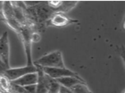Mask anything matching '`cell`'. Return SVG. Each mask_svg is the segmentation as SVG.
Instances as JSON below:
<instances>
[{
	"label": "cell",
	"instance_id": "1",
	"mask_svg": "<svg viewBox=\"0 0 125 93\" xmlns=\"http://www.w3.org/2000/svg\"><path fill=\"white\" fill-rule=\"evenodd\" d=\"M33 64L41 66V67L65 68L63 58H62V53L59 50L53 51L48 54L44 55L35 61H33Z\"/></svg>",
	"mask_w": 125,
	"mask_h": 93
},
{
	"label": "cell",
	"instance_id": "2",
	"mask_svg": "<svg viewBox=\"0 0 125 93\" xmlns=\"http://www.w3.org/2000/svg\"><path fill=\"white\" fill-rule=\"evenodd\" d=\"M33 30L32 29L29 27H22L20 34L17 35L18 38L22 42L23 46L25 48L26 56V61L27 64L26 65H32L33 61H32V56H31V44H32V40H31V34Z\"/></svg>",
	"mask_w": 125,
	"mask_h": 93
},
{
	"label": "cell",
	"instance_id": "3",
	"mask_svg": "<svg viewBox=\"0 0 125 93\" xmlns=\"http://www.w3.org/2000/svg\"><path fill=\"white\" fill-rule=\"evenodd\" d=\"M31 73H37V67L34 64L32 65H26L24 67L10 68L5 70L4 74L10 79L11 82H12L24 75L31 74Z\"/></svg>",
	"mask_w": 125,
	"mask_h": 93
},
{
	"label": "cell",
	"instance_id": "4",
	"mask_svg": "<svg viewBox=\"0 0 125 93\" xmlns=\"http://www.w3.org/2000/svg\"><path fill=\"white\" fill-rule=\"evenodd\" d=\"M44 74L48 75L53 79H58L60 78L64 77H76L81 78L77 73L73 70H69L68 68H48V67H41Z\"/></svg>",
	"mask_w": 125,
	"mask_h": 93
},
{
	"label": "cell",
	"instance_id": "5",
	"mask_svg": "<svg viewBox=\"0 0 125 93\" xmlns=\"http://www.w3.org/2000/svg\"><path fill=\"white\" fill-rule=\"evenodd\" d=\"M77 20H73L66 16L62 13H53L51 17L46 22V26H54V27H64L73 24L78 23Z\"/></svg>",
	"mask_w": 125,
	"mask_h": 93
},
{
	"label": "cell",
	"instance_id": "6",
	"mask_svg": "<svg viewBox=\"0 0 125 93\" xmlns=\"http://www.w3.org/2000/svg\"><path fill=\"white\" fill-rule=\"evenodd\" d=\"M35 65L37 67L38 74V82L36 84V92L35 93H47L53 79L44 74L41 66L37 65Z\"/></svg>",
	"mask_w": 125,
	"mask_h": 93
},
{
	"label": "cell",
	"instance_id": "7",
	"mask_svg": "<svg viewBox=\"0 0 125 93\" xmlns=\"http://www.w3.org/2000/svg\"><path fill=\"white\" fill-rule=\"evenodd\" d=\"M0 59L6 65L8 69H10V45L9 39H8V34L7 31L3 33L0 37Z\"/></svg>",
	"mask_w": 125,
	"mask_h": 93
},
{
	"label": "cell",
	"instance_id": "8",
	"mask_svg": "<svg viewBox=\"0 0 125 93\" xmlns=\"http://www.w3.org/2000/svg\"><path fill=\"white\" fill-rule=\"evenodd\" d=\"M38 82V74L37 73H31L27 74L24 76H22L19 78L12 81V83L15 85L20 86V87H26V86L33 85V84H37Z\"/></svg>",
	"mask_w": 125,
	"mask_h": 93
},
{
	"label": "cell",
	"instance_id": "9",
	"mask_svg": "<svg viewBox=\"0 0 125 93\" xmlns=\"http://www.w3.org/2000/svg\"><path fill=\"white\" fill-rule=\"evenodd\" d=\"M55 81L57 82L59 85L65 87L67 88L71 89L73 87L77 85L80 83H86V81H84L83 78H76V77H64V78H60L55 79Z\"/></svg>",
	"mask_w": 125,
	"mask_h": 93
},
{
	"label": "cell",
	"instance_id": "10",
	"mask_svg": "<svg viewBox=\"0 0 125 93\" xmlns=\"http://www.w3.org/2000/svg\"><path fill=\"white\" fill-rule=\"evenodd\" d=\"M77 3V1H62L60 6L56 10L53 11V13H67L74 8Z\"/></svg>",
	"mask_w": 125,
	"mask_h": 93
},
{
	"label": "cell",
	"instance_id": "11",
	"mask_svg": "<svg viewBox=\"0 0 125 93\" xmlns=\"http://www.w3.org/2000/svg\"><path fill=\"white\" fill-rule=\"evenodd\" d=\"M0 91L3 93L12 92V83L5 74H0Z\"/></svg>",
	"mask_w": 125,
	"mask_h": 93
},
{
	"label": "cell",
	"instance_id": "12",
	"mask_svg": "<svg viewBox=\"0 0 125 93\" xmlns=\"http://www.w3.org/2000/svg\"><path fill=\"white\" fill-rule=\"evenodd\" d=\"M74 93H92L86 83H80L71 88Z\"/></svg>",
	"mask_w": 125,
	"mask_h": 93
},
{
	"label": "cell",
	"instance_id": "13",
	"mask_svg": "<svg viewBox=\"0 0 125 93\" xmlns=\"http://www.w3.org/2000/svg\"><path fill=\"white\" fill-rule=\"evenodd\" d=\"M59 87H60V85L54 80V79H53L47 93H59Z\"/></svg>",
	"mask_w": 125,
	"mask_h": 93
},
{
	"label": "cell",
	"instance_id": "14",
	"mask_svg": "<svg viewBox=\"0 0 125 93\" xmlns=\"http://www.w3.org/2000/svg\"><path fill=\"white\" fill-rule=\"evenodd\" d=\"M23 87L25 88L29 93H35L36 92V84H33V85L26 86V87Z\"/></svg>",
	"mask_w": 125,
	"mask_h": 93
},
{
	"label": "cell",
	"instance_id": "15",
	"mask_svg": "<svg viewBox=\"0 0 125 93\" xmlns=\"http://www.w3.org/2000/svg\"><path fill=\"white\" fill-rule=\"evenodd\" d=\"M59 93H74V92L71 89H69V88H67L65 87H62V86L60 85Z\"/></svg>",
	"mask_w": 125,
	"mask_h": 93
},
{
	"label": "cell",
	"instance_id": "16",
	"mask_svg": "<svg viewBox=\"0 0 125 93\" xmlns=\"http://www.w3.org/2000/svg\"><path fill=\"white\" fill-rule=\"evenodd\" d=\"M6 70H8V68L7 67L5 64L2 61V60L0 59V74H4V72H5Z\"/></svg>",
	"mask_w": 125,
	"mask_h": 93
},
{
	"label": "cell",
	"instance_id": "17",
	"mask_svg": "<svg viewBox=\"0 0 125 93\" xmlns=\"http://www.w3.org/2000/svg\"><path fill=\"white\" fill-rule=\"evenodd\" d=\"M3 1H0V12L3 10Z\"/></svg>",
	"mask_w": 125,
	"mask_h": 93
},
{
	"label": "cell",
	"instance_id": "18",
	"mask_svg": "<svg viewBox=\"0 0 125 93\" xmlns=\"http://www.w3.org/2000/svg\"><path fill=\"white\" fill-rule=\"evenodd\" d=\"M0 93H3V92H0Z\"/></svg>",
	"mask_w": 125,
	"mask_h": 93
},
{
	"label": "cell",
	"instance_id": "19",
	"mask_svg": "<svg viewBox=\"0 0 125 93\" xmlns=\"http://www.w3.org/2000/svg\"><path fill=\"white\" fill-rule=\"evenodd\" d=\"M0 92H1V91H0Z\"/></svg>",
	"mask_w": 125,
	"mask_h": 93
}]
</instances>
